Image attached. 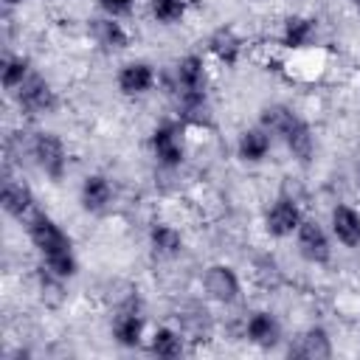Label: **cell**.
<instances>
[{
	"mask_svg": "<svg viewBox=\"0 0 360 360\" xmlns=\"http://www.w3.org/2000/svg\"><path fill=\"white\" fill-rule=\"evenodd\" d=\"M28 73H31V70H28V62H25L22 56H11V59L3 62V84H6L8 90H17V87L25 82Z\"/></svg>",
	"mask_w": 360,
	"mask_h": 360,
	"instance_id": "obj_24",
	"label": "cell"
},
{
	"mask_svg": "<svg viewBox=\"0 0 360 360\" xmlns=\"http://www.w3.org/2000/svg\"><path fill=\"white\" fill-rule=\"evenodd\" d=\"M211 51L219 62L225 65H233L239 59V51H242V39L231 31V28H219L214 37H211Z\"/></svg>",
	"mask_w": 360,
	"mask_h": 360,
	"instance_id": "obj_21",
	"label": "cell"
},
{
	"mask_svg": "<svg viewBox=\"0 0 360 360\" xmlns=\"http://www.w3.org/2000/svg\"><path fill=\"white\" fill-rule=\"evenodd\" d=\"M28 236L34 242V248L39 250L45 267L51 276L56 278H70L76 273V256H73V245L68 239V233L42 211H34L28 217Z\"/></svg>",
	"mask_w": 360,
	"mask_h": 360,
	"instance_id": "obj_1",
	"label": "cell"
},
{
	"mask_svg": "<svg viewBox=\"0 0 360 360\" xmlns=\"http://www.w3.org/2000/svg\"><path fill=\"white\" fill-rule=\"evenodd\" d=\"M290 354L307 357V360H326V357H332L329 335H326L321 326H312V329H307V332L295 340V346H290Z\"/></svg>",
	"mask_w": 360,
	"mask_h": 360,
	"instance_id": "obj_11",
	"label": "cell"
},
{
	"mask_svg": "<svg viewBox=\"0 0 360 360\" xmlns=\"http://www.w3.org/2000/svg\"><path fill=\"white\" fill-rule=\"evenodd\" d=\"M312 37H315V20H309V17H290L284 22L281 42L287 48H304Z\"/></svg>",
	"mask_w": 360,
	"mask_h": 360,
	"instance_id": "obj_20",
	"label": "cell"
},
{
	"mask_svg": "<svg viewBox=\"0 0 360 360\" xmlns=\"http://www.w3.org/2000/svg\"><path fill=\"white\" fill-rule=\"evenodd\" d=\"M149 242L155 248L158 256H177L180 248H183V239H180V231L166 225V222H155L152 231H149Z\"/></svg>",
	"mask_w": 360,
	"mask_h": 360,
	"instance_id": "obj_19",
	"label": "cell"
},
{
	"mask_svg": "<svg viewBox=\"0 0 360 360\" xmlns=\"http://www.w3.org/2000/svg\"><path fill=\"white\" fill-rule=\"evenodd\" d=\"M236 152L242 160H262L267 152H270V132L264 127H253V129H245L239 135V143H236Z\"/></svg>",
	"mask_w": 360,
	"mask_h": 360,
	"instance_id": "obj_18",
	"label": "cell"
},
{
	"mask_svg": "<svg viewBox=\"0 0 360 360\" xmlns=\"http://www.w3.org/2000/svg\"><path fill=\"white\" fill-rule=\"evenodd\" d=\"M262 127H264L267 132L278 135V138L284 141V146L292 152L295 160L309 163L315 143H312V132H309V127H307V121H304L301 115H295V112H292L290 107H284V104H273V107H264V112H262Z\"/></svg>",
	"mask_w": 360,
	"mask_h": 360,
	"instance_id": "obj_2",
	"label": "cell"
},
{
	"mask_svg": "<svg viewBox=\"0 0 360 360\" xmlns=\"http://www.w3.org/2000/svg\"><path fill=\"white\" fill-rule=\"evenodd\" d=\"M31 152L37 158V166L51 177V180H62L65 166H68V155H65V143L59 141L56 132H37Z\"/></svg>",
	"mask_w": 360,
	"mask_h": 360,
	"instance_id": "obj_4",
	"label": "cell"
},
{
	"mask_svg": "<svg viewBox=\"0 0 360 360\" xmlns=\"http://www.w3.org/2000/svg\"><path fill=\"white\" fill-rule=\"evenodd\" d=\"M98 6L110 14V17H118V14H127L132 8V0H98Z\"/></svg>",
	"mask_w": 360,
	"mask_h": 360,
	"instance_id": "obj_25",
	"label": "cell"
},
{
	"mask_svg": "<svg viewBox=\"0 0 360 360\" xmlns=\"http://www.w3.org/2000/svg\"><path fill=\"white\" fill-rule=\"evenodd\" d=\"M177 96L186 115L200 118L197 112L205 110V65L197 53H188L177 62Z\"/></svg>",
	"mask_w": 360,
	"mask_h": 360,
	"instance_id": "obj_3",
	"label": "cell"
},
{
	"mask_svg": "<svg viewBox=\"0 0 360 360\" xmlns=\"http://www.w3.org/2000/svg\"><path fill=\"white\" fill-rule=\"evenodd\" d=\"M332 231L346 248H360V214L349 205L332 208Z\"/></svg>",
	"mask_w": 360,
	"mask_h": 360,
	"instance_id": "obj_13",
	"label": "cell"
},
{
	"mask_svg": "<svg viewBox=\"0 0 360 360\" xmlns=\"http://www.w3.org/2000/svg\"><path fill=\"white\" fill-rule=\"evenodd\" d=\"M152 84H155V70L146 62H129L118 73V87L127 96H141V93L152 90Z\"/></svg>",
	"mask_w": 360,
	"mask_h": 360,
	"instance_id": "obj_10",
	"label": "cell"
},
{
	"mask_svg": "<svg viewBox=\"0 0 360 360\" xmlns=\"http://www.w3.org/2000/svg\"><path fill=\"white\" fill-rule=\"evenodd\" d=\"M14 93H17V101L25 112H48L56 107V96H53L51 84L37 73H28L25 82Z\"/></svg>",
	"mask_w": 360,
	"mask_h": 360,
	"instance_id": "obj_6",
	"label": "cell"
},
{
	"mask_svg": "<svg viewBox=\"0 0 360 360\" xmlns=\"http://www.w3.org/2000/svg\"><path fill=\"white\" fill-rule=\"evenodd\" d=\"M202 284L208 295L219 304H233L239 298V278L228 264H211L202 276Z\"/></svg>",
	"mask_w": 360,
	"mask_h": 360,
	"instance_id": "obj_8",
	"label": "cell"
},
{
	"mask_svg": "<svg viewBox=\"0 0 360 360\" xmlns=\"http://www.w3.org/2000/svg\"><path fill=\"white\" fill-rule=\"evenodd\" d=\"M295 242H298V253L312 264H326L332 256V248H329L323 228L312 219H301V225L295 231Z\"/></svg>",
	"mask_w": 360,
	"mask_h": 360,
	"instance_id": "obj_5",
	"label": "cell"
},
{
	"mask_svg": "<svg viewBox=\"0 0 360 360\" xmlns=\"http://www.w3.org/2000/svg\"><path fill=\"white\" fill-rule=\"evenodd\" d=\"M245 335H248V340H250V343L270 349V346H276V343H278L281 329H278V321H276L270 312H253V315L248 318Z\"/></svg>",
	"mask_w": 360,
	"mask_h": 360,
	"instance_id": "obj_16",
	"label": "cell"
},
{
	"mask_svg": "<svg viewBox=\"0 0 360 360\" xmlns=\"http://www.w3.org/2000/svg\"><path fill=\"white\" fill-rule=\"evenodd\" d=\"M152 152L163 166H180L183 160V143H180V129L174 124H163L152 132Z\"/></svg>",
	"mask_w": 360,
	"mask_h": 360,
	"instance_id": "obj_9",
	"label": "cell"
},
{
	"mask_svg": "<svg viewBox=\"0 0 360 360\" xmlns=\"http://www.w3.org/2000/svg\"><path fill=\"white\" fill-rule=\"evenodd\" d=\"M141 329H143V321H141V315H138V307H135V304L121 307L118 315H115V321H112V338H115L121 346H138Z\"/></svg>",
	"mask_w": 360,
	"mask_h": 360,
	"instance_id": "obj_15",
	"label": "cell"
},
{
	"mask_svg": "<svg viewBox=\"0 0 360 360\" xmlns=\"http://www.w3.org/2000/svg\"><path fill=\"white\" fill-rule=\"evenodd\" d=\"M352 3H354V8H357V11H360V0H352Z\"/></svg>",
	"mask_w": 360,
	"mask_h": 360,
	"instance_id": "obj_27",
	"label": "cell"
},
{
	"mask_svg": "<svg viewBox=\"0 0 360 360\" xmlns=\"http://www.w3.org/2000/svg\"><path fill=\"white\" fill-rule=\"evenodd\" d=\"M357 183H360V160H357Z\"/></svg>",
	"mask_w": 360,
	"mask_h": 360,
	"instance_id": "obj_28",
	"label": "cell"
},
{
	"mask_svg": "<svg viewBox=\"0 0 360 360\" xmlns=\"http://www.w3.org/2000/svg\"><path fill=\"white\" fill-rule=\"evenodd\" d=\"M110 200H112L110 180L104 174H87L84 183H82V205H84V211L98 214V211H104L110 205Z\"/></svg>",
	"mask_w": 360,
	"mask_h": 360,
	"instance_id": "obj_14",
	"label": "cell"
},
{
	"mask_svg": "<svg viewBox=\"0 0 360 360\" xmlns=\"http://www.w3.org/2000/svg\"><path fill=\"white\" fill-rule=\"evenodd\" d=\"M6 3H8V6H17V3H22V0H6Z\"/></svg>",
	"mask_w": 360,
	"mask_h": 360,
	"instance_id": "obj_26",
	"label": "cell"
},
{
	"mask_svg": "<svg viewBox=\"0 0 360 360\" xmlns=\"http://www.w3.org/2000/svg\"><path fill=\"white\" fill-rule=\"evenodd\" d=\"M90 31H93V39H96L104 51H121V48L129 45V37H127V31L121 28V22H115V17L93 20V22H90Z\"/></svg>",
	"mask_w": 360,
	"mask_h": 360,
	"instance_id": "obj_17",
	"label": "cell"
},
{
	"mask_svg": "<svg viewBox=\"0 0 360 360\" xmlns=\"http://www.w3.org/2000/svg\"><path fill=\"white\" fill-rule=\"evenodd\" d=\"M3 208H6V214L17 217V219L28 217L31 208H34V194H31V188H28L22 180L6 177V183H3Z\"/></svg>",
	"mask_w": 360,
	"mask_h": 360,
	"instance_id": "obj_12",
	"label": "cell"
},
{
	"mask_svg": "<svg viewBox=\"0 0 360 360\" xmlns=\"http://www.w3.org/2000/svg\"><path fill=\"white\" fill-rule=\"evenodd\" d=\"M301 219H304V217H301L295 200H290V197H278V200L267 208L264 228H267V233H273V236H290V233L298 231Z\"/></svg>",
	"mask_w": 360,
	"mask_h": 360,
	"instance_id": "obj_7",
	"label": "cell"
},
{
	"mask_svg": "<svg viewBox=\"0 0 360 360\" xmlns=\"http://www.w3.org/2000/svg\"><path fill=\"white\" fill-rule=\"evenodd\" d=\"M149 349H152V354H158V357H177V354L183 352V340H180V335L172 332V329H158Z\"/></svg>",
	"mask_w": 360,
	"mask_h": 360,
	"instance_id": "obj_22",
	"label": "cell"
},
{
	"mask_svg": "<svg viewBox=\"0 0 360 360\" xmlns=\"http://www.w3.org/2000/svg\"><path fill=\"white\" fill-rule=\"evenodd\" d=\"M149 6H152V17L158 22H163V25L177 22L183 17V11H186L183 0H149Z\"/></svg>",
	"mask_w": 360,
	"mask_h": 360,
	"instance_id": "obj_23",
	"label": "cell"
}]
</instances>
